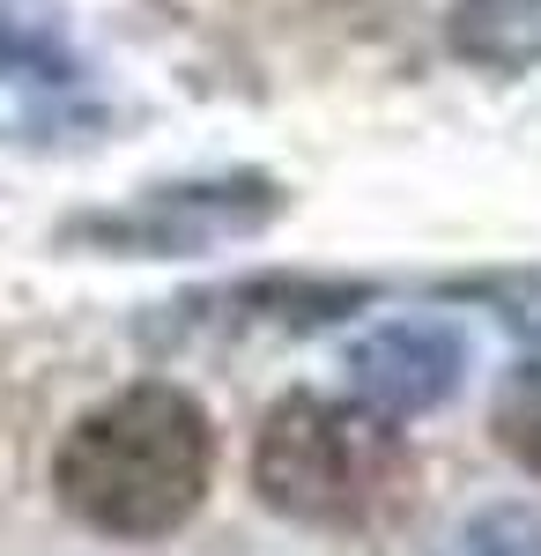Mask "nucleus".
<instances>
[{"mask_svg":"<svg viewBox=\"0 0 541 556\" xmlns=\"http://www.w3.org/2000/svg\"><path fill=\"white\" fill-rule=\"evenodd\" d=\"M215 475V430L193 393L178 386H126L97 401L52 453L60 505L112 534V542H156L201 513Z\"/></svg>","mask_w":541,"mask_h":556,"instance_id":"1","label":"nucleus"},{"mask_svg":"<svg viewBox=\"0 0 541 556\" xmlns=\"http://www.w3.org/2000/svg\"><path fill=\"white\" fill-rule=\"evenodd\" d=\"M252 490L312 527H372L408 490V445L372 401L290 393L252 438Z\"/></svg>","mask_w":541,"mask_h":556,"instance_id":"2","label":"nucleus"},{"mask_svg":"<svg viewBox=\"0 0 541 556\" xmlns=\"http://www.w3.org/2000/svg\"><path fill=\"white\" fill-rule=\"evenodd\" d=\"M282 215V186L275 178H193V186H149L134 208L119 215H83L67 223L75 245H104L126 260H171V253H209L223 238H252Z\"/></svg>","mask_w":541,"mask_h":556,"instance_id":"3","label":"nucleus"},{"mask_svg":"<svg viewBox=\"0 0 541 556\" xmlns=\"http://www.w3.org/2000/svg\"><path fill=\"white\" fill-rule=\"evenodd\" d=\"M467 379V334L453 319H386L364 342H349V386L378 416L408 424L445 408Z\"/></svg>","mask_w":541,"mask_h":556,"instance_id":"4","label":"nucleus"},{"mask_svg":"<svg viewBox=\"0 0 541 556\" xmlns=\"http://www.w3.org/2000/svg\"><path fill=\"white\" fill-rule=\"evenodd\" d=\"M97 112L83 104V75L38 45V52H0V141H60L89 127Z\"/></svg>","mask_w":541,"mask_h":556,"instance_id":"5","label":"nucleus"},{"mask_svg":"<svg viewBox=\"0 0 541 556\" xmlns=\"http://www.w3.org/2000/svg\"><path fill=\"white\" fill-rule=\"evenodd\" d=\"M372 282H341V275H252L238 290H223V319H267V327H319L356 304H372Z\"/></svg>","mask_w":541,"mask_h":556,"instance_id":"6","label":"nucleus"},{"mask_svg":"<svg viewBox=\"0 0 541 556\" xmlns=\"http://www.w3.org/2000/svg\"><path fill=\"white\" fill-rule=\"evenodd\" d=\"M445 38L490 75H527L541 60V0H460Z\"/></svg>","mask_w":541,"mask_h":556,"instance_id":"7","label":"nucleus"},{"mask_svg":"<svg viewBox=\"0 0 541 556\" xmlns=\"http://www.w3.org/2000/svg\"><path fill=\"white\" fill-rule=\"evenodd\" d=\"M438 556H541V513L534 505H482L438 542Z\"/></svg>","mask_w":541,"mask_h":556,"instance_id":"8","label":"nucleus"},{"mask_svg":"<svg viewBox=\"0 0 541 556\" xmlns=\"http://www.w3.org/2000/svg\"><path fill=\"white\" fill-rule=\"evenodd\" d=\"M498 430H504V453H512V460L541 482V408H512Z\"/></svg>","mask_w":541,"mask_h":556,"instance_id":"9","label":"nucleus"}]
</instances>
